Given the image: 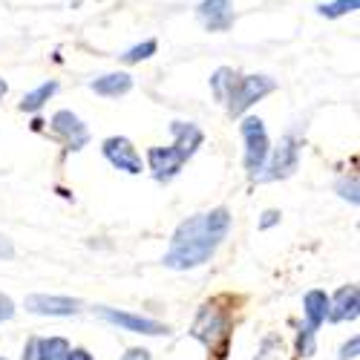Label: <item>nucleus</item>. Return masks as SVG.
<instances>
[{"label":"nucleus","mask_w":360,"mask_h":360,"mask_svg":"<svg viewBox=\"0 0 360 360\" xmlns=\"http://www.w3.org/2000/svg\"><path fill=\"white\" fill-rule=\"evenodd\" d=\"M228 228H231L228 207H217L211 214H196L185 219L170 239L165 265L176 268V271H188V268L205 265L222 245V239L228 236Z\"/></svg>","instance_id":"1"},{"label":"nucleus","mask_w":360,"mask_h":360,"mask_svg":"<svg viewBox=\"0 0 360 360\" xmlns=\"http://www.w3.org/2000/svg\"><path fill=\"white\" fill-rule=\"evenodd\" d=\"M277 89V81L274 78H268V75H245V78H239L231 84L228 89V112L231 115H243L251 104H257L262 96L268 93H274Z\"/></svg>","instance_id":"2"},{"label":"nucleus","mask_w":360,"mask_h":360,"mask_svg":"<svg viewBox=\"0 0 360 360\" xmlns=\"http://www.w3.org/2000/svg\"><path fill=\"white\" fill-rule=\"evenodd\" d=\"M239 130H243V139H245V170L257 176L268 159V133L259 118H245Z\"/></svg>","instance_id":"3"},{"label":"nucleus","mask_w":360,"mask_h":360,"mask_svg":"<svg viewBox=\"0 0 360 360\" xmlns=\"http://www.w3.org/2000/svg\"><path fill=\"white\" fill-rule=\"evenodd\" d=\"M297 162H300V141L294 133L283 136L277 153L271 159V167H268V173H259L262 182H274V179H288L294 170H297Z\"/></svg>","instance_id":"4"},{"label":"nucleus","mask_w":360,"mask_h":360,"mask_svg":"<svg viewBox=\"0 0 360 360\" xmlns=\"http://www.w3.org/2000/svg\"><path fill=\"white\" fill-rule=\"evenodd\" d=\"M147 162H150V170H153L156 182H170V179L179 170H182V165L188 162V156L176 144H170V147H150Z\"/></svg>","instance_id":"5"},{"label":"nucleus","mask_w":360,"mask_h":360,"mask_svg":"<svg viewBox=\"0 0 360 360\" xmlns=\"http://www.w3.org/2000/svg\"><path fill=\"white\" fill-rule=\"evenodd\" d=\"M104 156H107V162H110L112 167H118V170L133 173V176L141 173V156L136 153L133 141L124 139V136H112V139H107V141H104Z\"/></svg>","instance_id":"6"},{"label":"nucleus","mask_w":360,"mask_h":360,"mask_svg":"<svg viewBox=\"0 0 360 360\" xmlns=\"http://www.w3.org/2000/svg\"><path fill=\"white\" fill-rule=\"evenodd\" d=\"M225 335H228V320H225V314L217 309V303H207V306L199 311L196 323H193V338L205 340L207 346H214L217 338H225Z\"/></svg>","instance_id":"7"},{"label":"nucleus","mask_w":360,"mask_h":360,"mask_svg":"<svg viewBox=\"0 0 360 360\" xmlns=\"http://www.w3.org/2000/svg\"><path fill=\"white\" fill-rule=\"evenodd\" d=\"M26 309L32 314H49V317H70L81 311V300L70 297H49V294H29Z\"/></svg>","instance_id":"8"},{"label":"nucleus","mask_w":360,"mask_h":360,"mask_svg":"<svg viewBox=\"0 0 360 360\" xmlns=\"http://www.w3.org/2000/svg\"><path fill=\"white\" fill-rule=\"evenodd\" d=\"M196 15L211 32H228L233 26V4L231 0H202Z\"/></svg>","instance_id":"9"},{"label":"nucleus","mask_w":360,"mask_h":360,"mask_svg":"<svg viewBox=\"0 0 360 360\" xmlns=\"http://www.w3.org/2000/svg\"><path fill=\"white\" fill-rule=\"evenodd\" d=\"M98 314L115 326L127 328V332H136V335H167V326L156 323V320H147V317H139V314H127V311H112V309H98Z\"/></svg>","instance_id":"10"},{"label":"nucleus","mask_w":360,"mask_h":360,"mask_svg":"<svg viewBox=\"0 0 360 360\" xmlns=\"http://www.w3.org/2000/svg\"><path fill=\"white\" fill-rule=\"evenodd\" d=\"M52 127H55L58 136H64V139L70 141L72 150H81V147L86 144V139H89L86 127L81 124V118H78L75 112H70V110L55 112V115H52Z\"/></svg>","instance_id":"11"},{"label":"nucleus","mask_w":360,"mask_h":360,"mask_svg":"<svg viewBox=\"0 0 360 360\" xmlns=\"http://www.w3.org/2000/svg\"><path fill=\"white\" fill-rule=\"evenodd\" d=\"M357 317V288L354 285H343L335 300H328V323H340V320H354Z\"/></svg>","instance_id":"12"},{"label":"nucleus","mask_w":360,"mask_h":360,"mask_svg":"<svg viewBox=\"0 0 360 360\" xmlns=\"http://www.w3.org/2000/svg\"><path fill=\"white\" fill-rule=\"evenodd\" d=\"M67 354H70V343L64 338H44L29 343L23 360H67Z\"/></svg>","instance_id":"13"},{"label":"nucleus","mask_w":360,"mask_h":360,"mask_svg":"<svg viewBox=\"0 0 360 360\" xmlns=\"http://www.w3.org/2000/svg\"><path fill=\"white\" fill-rule=\"evenodd\" d=\"M170 133H173V144L182 150V153L191 159L196 150H199V144H202V130L196 127V124H191V122H173V127H170Z\"/></svg>","instance_id":"14"},{"label":"nucleus","mask_w":360,"mask_h":360,"mask_svg":"<svg viewBox=\"0 0 360 360\" xmlns=\"http://www.w3.org/2000/svg\"><path fill=\"white\" fill-rule=\"evenodd\" d=\"M93 89L104 98H118L133 89V78L127 72H110V75H101L93 81Z\"/></svg>","instance_id":"15"},{"label":"nucleus","mask_w":360,"mask_h":360,"mask_svg":"<svg viewBox=\"0 0 360 360\" xmlns=\"http://www.w3.org/2000/svg\"><path fill=\"white\" fill-rule=\"evenodd\" d=\"M303 309H306V317H309V326L317 328L320 323H326V314H328V297L326 291H309L306 300H303Z\"/></svg>","instance_id":"16"},{"label":"nucleus","mask_w":360,"mask_h":360,"mask_svg":"<svg viewBox=\"0 0 360 360\" xmlns=\"http://www.w3.org/2000/svg\"><path fill=\"white\" fill-rule=\"evenodd\" d=\"M55 89H58V84H55V81L41 84L38 89H32V93H26V96H23L20 110H23V112H35V110H41V107L55 96Z\"/></svg>","instance_id":"17"},{"label":"nucleus","mask_w":360,"mask_h":360,"mask_svg":"<svg viewBox=\"0 0 360 360\" xmlns=\"http://www.w3.org/2000/svg\"><path fill=\"white\" fill-rule=\"evenodd\" d=\"M233 70H228V67H222V70H217L214 72V78H211V86H214V96L219 98V101H225L228 98V89H231V84H233Z\"/></svg>","instance_id":"18"},{"label":"nucleus","mask_w":360,"mask_h":360,"mask_svg":"<svg viewBox=\"0 0 360 360\" xmlns=\"http://www.w3.org/2000/svg\"><path fill=\"white\" fill-rule=\"evenodd\" d=\"M360 6V0H335V4H326L320 6V15L323 18H340V15H349Z\"/></svg>","instance_id":"19"},{"label":"nucleus","mask_w":360,"mask_h":360,"mask_svg":"<svg viewBox=\"0 0 360 360\" xmlns=\"http://www.w3.org/2000/svg\"><path fill=\"white\" fill-rule=\"evenodd\" d=\"M153 52H156V41L150 38V41H144V44L133 46L130 52H124V55H122V61H124V64H139V61H144V58H150Z\"/></svg>","instance_id":"20"},{"label":"nucleus","mask_w":360,"mask_h":360,"mask_svg":"<svg viewBox=\"0 0 360 360\" xmlns=\"http://www.w3.org/2000/svg\"><path fill=\"white\" fill-rule=\"evenodd\" d=\"M297 349H300V354H303V357H311V354H314V328H311V326L300 332Z\"/></svg>","instance_id":"21"},{"label":"nucleus","mask_w":360,"mask_h":360,"mask_svg":"<svg viewBox=\"0 0 360 360\" xmlns=\"http://www.w3.org/2000/svg\"><path fill=\"white\" fill-rule=\"evenodd\" d=\"M15 314V306H12V300L4 294V291H0V323H4V320H9Z\"/></svg>","instance_id":"22"},{"label":"nucleus","mask_w":360,"mask_h":360,"mask_svg":"<svg viewBox=\"0 0 360 360\" xmlns=\"http://www.w3.org/2000/svg\"><path fill=\"white\" fill-rule=\"evenodd\" d=\"M357 346H360V340L357 338H352L343 349H340V360H349V357H357Z\"/></svg>","instance_id":"23"},{"label":"nucleus","mask_w":360,"mask_h":360,"mask_svg":"<svg viewBox=\"0 0 360 360\" xmlns=\"http://www.w3.org/2000/svg\"><path fill=\"white\" fill-rule=\"evenodd\" d=\"M12 257H15V245L6 236H0V259H12Z\"/></svg>","instance_id":"24"},{"label":"nucleus","mask_w":360,"mask_h":360,"mask_svg":"<svg viewBox=\"0 0 360 360\" xmlns=\"http://www.w3.org/2000/svg\"><path fill=\"white\" fill-rule=\"evenodd\" d=\"M122 360H150V352L147 349H130Z\"/></svg>","instance_id":"25"},{"label":"nucleus","mask_w":360,"mask_h":360,"mask_svg":"<svg viewBox=\"0 0 360 360\" xmlns=\"http://www.w3.org/2000/svg\"><path fill=\"white\" fill-rule=\"evenodd\" d=\"M277 219H280V214H277V211H265V214H262V222H259V228H271Z\"/></svg>","instance_id":"26"},{"label":"nucleus","mask_w":360,"mask_h":360,"mask_svg":"<svg viewBox=\"0 0 360 360\" xmlns=\"http://www.w3.org/2000/svg\"><path fill=\"white\" fill-rule=\"evenodd\" d=\"M67 360H93V354H89L86 349H70Z\"/></svg>","instance_id":"27"},{"label":"nucleus","mask_w":360,"mask_h":360,"mask_svg":"<svg viewBox=\"0 0 360 360\" xmlns=\"http://www.w3.org/2000/svg\"><path fill=\"white\" fill-rule=\"evenodd\" d=\"M6 89H9V84H6L4 78H0V98H4V96H6Z\"/></svg>","instance_id":"28"},{"label":"nucleus","mask_w":360,"mask_h":360,"mask_svg":"<svg viewBox=\"0 0 360 360\" xmlns=\"http://www.w3.org/2000/svg\"><path fill=\"white\" fill-rule=\"evenodd\" d=\"M0 360H6V357H0Z\"/></svg>","instance_id":"29"}]
</instances>
